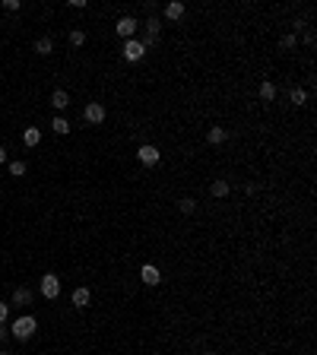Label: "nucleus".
I'll list each match as a JSON object with an SVG mask.
<instances>
[{
  "mask_svg": "<svg viewBox=\"0 0 317 355\" xmlns=\"http://www.w3.org/2000/svg\"><path fill=\"white\" fill-rule=\"evenodd\" d=\"M35 330H38V321H35L32 314H22V317H16V321L10 324V336L19 339V342H26V339H32Z\"/></svg>",
  "mask_w": 317,
  "mask_h": 355,
  "instance_id": "f257e3e1",
  "label": "nucleus"
},
{
  "mask_svg": "<svg viewBox=\"0 0 317 355\" xmlns=\"http://www.w3.org/2000/svg\"><path fill=\"white\" fill-rule=\"evenodd\" d=\"M83 117H86L92 127H99V124L105 121V105H102V102H89L86 108H83Z\"/></svg>",
  "mask_w": 317,
  "mask_h": 355,
  "instance_id": "f03ea898",
  "label": "nucleus"
},
{
  "mask_svg": "<svg viewBox=\"0 0 317 355\" xmlns=\"http://www.w3.org/2000/svg\"><path fill=\"white\" fill-rule=\"evenodd\" d=\"M146 54V48H143V41H137V38H127L124 41V61H130V64H137L140 57Z\"/></svg>",
  "mask_w": 317,
  "mask_h": 355,
  "instance_id": "7ed1b4c3",
  "label": "nucleus"
},
{
  "mask_svg": "<svg viewBox=\"0 0 317 355\" xmlns=\"http://www.w3.org/2000/svg\"><path fill=\"white\" fill-rule=\"evenodd\" d=\"M41 295H44V298H57V295H61V279H57L54 273L41 276Z\"/></svg>",
  "mask_w": 317,
  "mask_h": 355,
  "instance_id": "20e7f679",
  "label": "nucleus"
},
{
  "mask_svg": "<svg viewBox=\"0 0 317 355\" xmlns=\"http://www.w3.org/2000/svg\"><path fill=\"white\" fill-rule=\"evenodd\" d=\"M137 26H140V22H137L133 16H121V19H117V26H114V32H117V35H121V38L127 41V38H133Z\"/></svg>",
  "mask_w": 317,
  "mask_h": 355,
  "instance_id": "39448f33",
  "label": "nucleus"
},
{
  "mask_svg": "<svg viewBox=\"0 0 317 355\" xmlns=\"http://www.w3.org/2000/svg\"><path fill=\"white\" fill-rule=\"evenodd\" d=\"M159 156H162V152H159L156 146H149V143H143V146L137 149V159L143 162V165H156V162H159Z\"/></svg>",
  "mask_w": 317,
  "mask_h": 355,
  "instance_id": "423d86ee",
  "label": "nucleus"
},
{
  "mask_svg": "<svg viewBox=\"0 0 317 355\" xmlns=\"http://www.w3.org/2000/svg\"><path fill=\"white\" fill-rule=\"evenodd\" d=\"M140 279L146 282V286H159L162 276H159V270L152 267V263H143V270H140Z\"/></svg>",
  "mask_w": 317,
  "mask_h": 355,
  "instance_id": "0eeeda50",
  "label": "nucleus"
},
{
  "mask_svg": "<svg viewBox=\"0 0 317 355\" xmlns=\"http://www.w3.org/2000/svg\"><path fill=\"white\" fill-rule=\"evenodd\" d=\"M10 304H16V307H26V304H32V292H29L26 286H19V289L13 292V298H10Z\"/></svg>",
  "mask_w": 317,
  "mask_h": 355,
  "instance_id": "6e6552de",
  "label": "nucleus"
},
{
  "mask_svg": "<svg viewBox=\"0 0 317 355\" xmlns=\"http://www.w3.org/2000/svg\"><path fill=\"white\" fill-rule=\"evenodd\" d=\"M51 105H54L57 111H64V108H70V96H67L64 89H54L51 92Z\"/></svg>",
  "mask_w": 317,
  "mask_h": 355,
  "instance_id": "1a4fd4ad",
  "label": "nucleus"
},
{
  "mask_svg": "<svg viewBox=\"0 0 317 355\" xmlns=\"http://www.w3.org/2000/svg\"><path fill=\"white\" fill-rule=\"evenodd\" d=\"M184 16V4H181V0H171V4H165V19H181Z\"/></svg>",
  "mask_w": 317,
  "mask_h": 355,
  "instance_id": "9d476101",
  "label": "nucleus"
},
{
  "mask_svg": "<svg viewBox=\"0 0 317 355\" xmlns=\"http://www.w3.org/2000/svg\"><path fill=\"white\" fill-rule=\"evenodd\" d=\"M38 140H41L38 127H26V130H22V143H26V146H38Z\"/></svg>",
  "mask_w": 317,
  "mask_h": 355,
  "instance_id": "9b49d317",
  "label": "nucleus"
},
{
  "mask_svg": "<svg viewBox=\"0 0 317 355\" xmlns=\"http://www.w3.org/2000/svg\"><path fill=\"white\" fill-rule=\"evenodd\" d=\"M206 140H209L213 146H219V143H225V140H229V134H225V127H209Z\"/></svg>",
  "mask_w": 317,
  "mask_h": 355,
  "instance_id": "f8f14e48",
  "label": "nucleus"
},
{
  "mask_svg": "<svg viewBox=\"0 0 317 355\" xmlns=\"http://www.w3.org/2000/svg\"><path fill=\"white\" fill-rule=\"evenodd\" d=\"M89 301H92V292L89 289H76L73 292V307H89Z\"/></svg>",
  "mask_w": 317,
  "mask_h": 355,
  "instance_id": "ddd939ff",
  "label": "nucleus"
},
{
  "mask_svg": "<svg viewBox=\"0 0 317 355\" xmlns=\"http://www.w3.org/2000/svg\"><path fill=\"white\" fill-rule=\"evenodd\" d=\"M51 130H54V134H61V137H67V134H70V121H67V117H61V114H57L54 121H51Z\"/></svg>",
  "mask_w": 317,
  "mask_h": 355,
  "instance_id": "4468645a",
  "label": "nucleus"
},
{
  "mask_svg": "<svg viewBox=\"0 0 317 355\" xmlns=\"http://www.w3.org/2000/svg\"><path fill=\"white\" fill-rule=\"evenodd\" d=\"M260 99H263V102H273V99H276V86H273L269 79L260 82Z\"/></svg>",
  "mask_w": 317,
  "mask_h": 355,
  "instance_id": "2eb2a0df",
  "label": "nucleus"
},
{
  "mask_svg": "<svg viewBox=\"0 0 317 355\" xmlns=\"http://www.w3.org/2000/svg\"><path fill=\"white\" fill-rule=\"evenodd\" d=\"M209 191H213V197H229V181H222V178H219V181H213V187H209Z\"/></svg>",
  "mask_w": 317,
  "mask_h": 355,
  "instance_id": "dca6fc26",
  "label": "nucleus"
},
{
  "mask_svg": "<svg viewBox=\"0 0 317 355\" xmlns=\"http://www.w3.org/2000/svg\"><path fill=\"white\" fill-rule=\"evenodd\" d=\"M35 51H38V54H44V57H48V54L54 51V41H51V38H38V41H35Z\"/></svg>",
  "mask_w": 317,
  "mask_h": 355,
  "instance_id": "f3484780",
  "label": "nucleus"
},
{
  "mask_svg": "<svg viewBox=\"0 0 317 355\" xmlns=\"http://www.w3.org/2000/svg\"><path fill=\"white\" fill-rule=\"evenodd\" d=\"M289 102L292 105H304V102H308V92H304V89H292L289 92Z\"/></svg>",
  "mask_w": 317,
  "mask_h": 355,
  "instance_id": "a211bd4d",
  "label": "nucleus"
},
{
  "mask_svg": "<svg viewBox=\"0 0 317 355\" xmlns=\"http://www.w3.org/2000/svg\"><path fill=\"white\" fill-rule=\"evenodd\" d=\"M178 209H181V212H187V216H191V212L197 209V200H194V197H184V200H178Z\"/></svg>",
  "mask_w": 317,
  "mask_h": 355,
  "instance_id": "6ab92c4d",
  "label": "nucleus"
},
{
  "mask_svg": "<svg viewBox=\"0 0 317 355\" xmlns=\"http://www.w3.org/2000/svg\"><path fill=\"white\" fill-rule=\"evenodd\" d=\"M7 168H10V174H13V178H22V174H26V162H10Z\"/></svg>",
  "mask_w": 317,
  "mask_h": 355,
  "instance_id": "aec40b11",
  "label": "nucleus"
},
{
  "mask_svg": "<svg viewBox=\"0 0 317 355\" xmlns=\"http://www.w3.org/2000/svg\"><path fill=\"white\" fill-rule=\"evenodd\" d=\"M146 29H149V35H156V38H159V32H162V22H159L156 16H149V22H146Z\"/></svg>",
  "mask_w": 317,
  "mask_h": 355,
  "instance_id": "412c9836",
  "label": "nucleus"
},
{
  "mask_svg": "<svg viewBox=\"0 0 317 355\" xmlns=\"http://www.w3.org/2000/svg\"><path fill=\"white\" fill-rule=\"evenodd\" d=\"M83 41H86V35L79 32V29H73V32H70V45H73V48H79Z\"/></svg>",
  "mask_w": 317,
  "mask_h": 355,
  "instance_id": "4be33fe9",
  "label": "nucleus"
},
{
  "mask_svg": "<svg viewBox=\"0 0 317 355\" xmlns=\"http://www.w3.org/2000/svg\"><path fill=\"white\" fill-rule=\"evenodd\" d=\"M4 10H10V13H19L22 4H19V0H4Z\"/></svg>",
  "mask_w": 317,
  "mask_h": 355,
  "instance_id": "5701e85b",
  "label": "nucleus"
},
{
  "mask_svg": "<svg viewBox=\"0 0 317 355\" xmlns=\"http://www.w3.org/2000/svg\"><path fill=\"white\" fill-rule=\"evenodd\" d=\"M279 48H283V51H289V48H295V35H286V38H283V41H279Z\"/></svg>",
  "mask_w": 317,
  "mask_h": 355,
  "instance_id": "b1692460",
  "label": "nucleus"
},
{
  "mask_svg": "<svg viewBox=\"0 0 317 355\" xmlns=\"http://www.w3.org/2000/svg\"><path fill=\"white\" fill-rule=\"evenodd\" d=\"M7 317H10V304L0 301V324H7Z\"/></svg>",
  "mask_w": 317,
  "mask_h": 355,
  "instance_id": "393cba45",
  "label": "nucleus"
},
{
  "mask_svg": "<svg viewBox=\"0 0 317 355\" xmlns=\"http://www.w3.org/2000/svg\"><path fill=\"white\" fill-rule=\"evenodd\" d=\"M159 38H156V35H146V38H143V48H152V45H156Z\"/></svg>",
  "mask_w": 317,
  "mask_h": 355,
  "instance_id": "a878e982",
  "label": "nucleus"
},
{
  "mask_svg": "<svg viewBox=\"0 0 317 355\" xmlns=\"http://www.w3.org/2000/svg\"><path fill=\"white\" fill-rule=\"evenodd\" d=\"M7 336H10V327H7V324H0V342H4Z\"/></svg>",
  "mask_w": 317,
  "mask_h": 355,
  "instance_id": "bb28decb",
  "label": "nucleus"
},
{
  "mask_svg": "<svg viewBox=\"0 0 317 355\" xmlns=\"http://www.w3.org/2000/svg\"><path fill=\"white\" fill-rule=\"evenodd\" d=\"M4 162H7V149H4V146H0V165H4Z\"/></svg>",
  "mask_w": 317,
  "mask_h": 355,
  "instance_id": "cd10ccee",
  "label": "nucleus"
},
{
  "mask_svg": "<svg viewBox=\"0 0 317 355\" xmlns=\"http://www.w3.org/2000/svg\"><path fill=\"white\" fill-rule=\"evenodd\" d=\"M200 355H213V352H200Z\"/></svg>",
  "mask_w": 317,
  "mask_h": 355,
  "instance_id": "c85d7f7f",
  "label": "nucleus"
},
{
  "mask_svg": "<svg viewBox=\"0 0 317 355\" xmlns=\"http://www.w3.org/2000/svg\"><path fill=\"white\" fill-rule=\"evenodd\" d=\"M0 355H7V352H0Z\"/></svg>",
  "mask_w": 317,
  "mask_h": 355,
  "instance_id": "c756f323",
  "label": "nucleus"
}]
</instances>
